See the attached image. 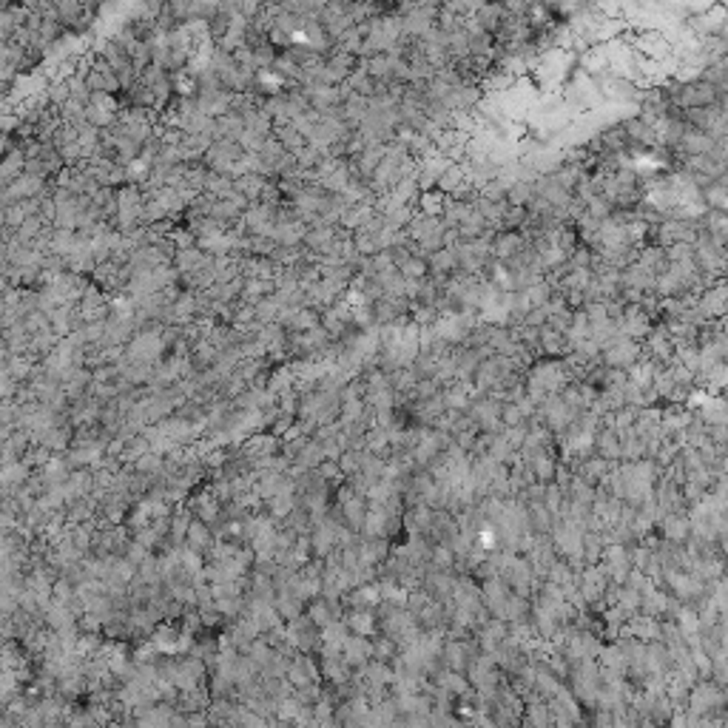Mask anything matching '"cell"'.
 <instances>
[{
  "instance_id": "obj_2",
  "label": "cell",
  "mask_w": 728,
  "mask_h": 728,
  "mask_svg": "<svg viewBox=\"0 0 728 728\" xmlns=\"http://www.w3.org/2000/svg\"><path fill=\"white\" fill-rule=\"evenodd\" d=\"M637 356H640V347H637V342H631V339H626V336L606 342V347H603V358L609 361V364H618V367L634 364Z\"/></svg>"
},
{
  "instance_id": "obj_6",
  "label": "cell",
  "mask_w": 728,
  "mask_h": 728,
  "mask_svg": "<svg viewBox=\"0 0 728 728\" xmlns=\"http://www.w3.org/2000/svg\"><path fill=\"white\" fill-rule=\"evenodd\" d=\"M703 202H706V208H714L717 214H728V191H725V188H720L717 182H711V185L706 188V194H703Z\"/></svg>"
},
{
  "instance_id": "obj_5",
  "label": "cell",
  "mask_w": 728,
  "mask_h": 728,
  "mask_svg": "<svg viewBox=\"0 0 728 728\" xmlns=\"http://www.w3.org/2000/svg\"><path fill=\"white\" fill-rule=\"evenodd\" d=\"M447 194L444 191H424L421 194V210H424V217H441L444 210H447Z\"/></svg>"
},
{
  "instance_id": "obj_4",
  "label": "cell",
  "mask_w": 728,
  "mask_h": 728,
  "mask_svg": "<svg viewBox=\"0 0 728 728\" xmlns=\"http://www.w3.org/2000/svg\"><path fill=\"white\" fill-rule=\"evenodd\" d=\"M521 248H524V239H521V233H515V231H504V233L495 239V245H493V251H495L501 259L515 256Z\"/></svg>"
},
{
  "instance_id": "obj_1",
  "label": "cell",
  "mask_w": 728,
  "mask_h": 728,
  "mask_svg": "<svg viewBox=\"0 0 728 728\" xmlns=\"http://www.w3.org/2000/svg\"><path fill=\"white\" fill-rule=\"evenodd\" d=\"M717 100H720V88L711 85L709 80L686 83V85L677 91V94H675V103L683 106L686 111H694V108H711Z\"/></svg>"
},
{
  "instance_id": "obj_3",
  "label": "cell",
  "mask_w": 728,
  "mask_h": 728,
  "mask_svg": "<svg viewBox=\"0 0 728 728\" xmlns=\"http://www.w3.org/2000/svg\"><path fill=\"white\" fill-rule=\"evenodd\" d=\"M680 145V151L686 157H709V154H714V140H711V134H706V131H697V129H688V131H683V140L677 142Z\"/></svg>"
}]
</instances>
